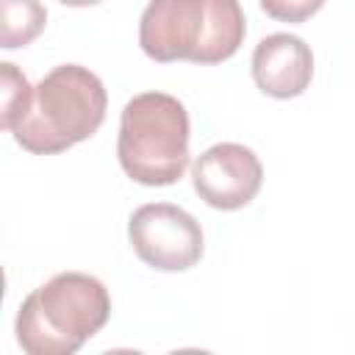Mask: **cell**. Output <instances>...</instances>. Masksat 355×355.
<instances>
[{
	"mask_svg": "<svg viewBox=\"0 0 355 355\" xmlns=\"http://www.w3.org/2000/svg\"><path fill=\"white\" fill-rule=\"evenodd\" d=\"M133 252L158 272H186L202 258L200 222L172 202H147L128 219Z\"/></svg>",
	"mask_w": 355,
	"mask_h": 355,
	"instance_id": "cell-5",
	"label": "cell"
},
{
	"mask_svg": "<svg viewBox=\"0 0 355 355\" xmlns=\"http://www.w3.org/2000/svg\"><path fill=\"white\" fill-rule=\"evenodd\" d=\"M239 0H150L139 19V44L158 64H222L244 42Z\"/></svg>",
	"mask_w": 355,
	"mask_h": 355,
	"instance_id": "cell-1",
	"label": "cell"
},
{
	"mask_svg": "<svg viewBox=\"0 0 355 355\" xmlns=\"http://www.w3.org/2000/svg\"><path fill=\"white\" fill-rule=\"evenodd\" d=\"M0 92H3V105H0V125L3 130H14V125L28 114L31 103H33V86L28 83V78L17 69V64L3 61L0 64Z\"/></svg>",
	"mask_w": 355,
	"mask_h": 355,
	"instance_id": "cell-9",
	"label": "cell"
},
{
	"mask_svg": "<svg viewBox=\"0 0 355 355\" xmlns=\"http://www.w3.org/2000/svg\"><path fill=\"white\" fill-rule=\"evenodd\" d=\"M191 183L200 200L219 211H239L255 200L263 183L258 155L239 141H219L197 155Z\"/></svg>",
	"mask_w": 355,
	"mask_h": 355,
	"instance_id": "cell-6",
	"label": "cell"
},
{
	"mask_svg": "<svg viewBox=\"0 0 355 355\" xmlns=\"http://www.w3.org/2000/svg\"><path fill=\"white\" fill-rule=\"evenodd\" d=\"M116 155L141 186H172L189 166V111L166 92L130 97L119 116Z\"/></svg>",
	"mask_w": 355,
	"mask_h": 355,
	"instance_id": "cell-4",
	"label": "cell"
},
{
	"mask_svg": "<svg viewBox=\"0 0 355 355\" xmlns=\"http://www.w3.org/2000/svg\"><path fill=\"white\" fill-rule=\"evenodd\" d=\"M313 78V53L294 33H269L252 50L255 86L277 100L300 97Z\"/></svg>",
	"mask_w": 355,
	"mask_h": 355,
	"instance_id": "cell-7",
	"label": "cell"
},
{
	"mask_svg": "<svg viewBox=\"0 0 355 355\" xmlns=\"http://www.w3.org/2000/svg\"><path fill=\"white\" fill-rule=\"evenodd\" d=\"M58 3L72 6V8H86V6H97V3H103V0H58Z\"/></svg>",
	"mask_w": 355,
	"mask_h": 355,
	"instance_id": "cell-11",
	"label": "cell"
},
{
	"mask_svg": "<svg viewBox=\"0 0 355 355\" xmlns=\"http://www.w3.org/2000/svg\"><path fill=\"white\" fill-rule=\"evenodd\" d=\"M108 316L111 294L97 277L58 272L22 300L14 333L28 355H72L105 327Z\"/></svg>",
	"mask_w": 355,
	"mask_h": 355,
	"instance_id": "cell-2",
	"label": "cell"
},
{
	"mask_svg": "<svg viewBox=\"0 0 355 355\" xmlns=\"http://www.w3.org/2000/svg\"><path fill=\"white\" fill-rule=\"evenodd\" d=\"M258 3L277 22H305L324 6V0H258Z\"/></svg>",
	"mask_w": 355,
	"mask_h": 355,
	"instance_id": "cell-10",
	"label": "cell"
},
{
	"mask_svg": "<svg viewBox=\"0 0 355 355\" xmlns=\"http://www.w3.org/2000/svg\"><path fill=\"white\" fill-rule=\"evenodd\" d=\"M105 108V86L92 69L80 64H58L33 86V103L14 125L11 136L33 155L64 153L97 133Z\"/></svg>",
	"mask_w": 355,
	"mask_h": 355,
	"instance_id": "cell-3",
	"label": "cell"
},
{
	"mask_svg": "<svg viewBox=\"0 0 355 355\" xmlns=\"http://www.w3.org/2000/svg\"><path fill=\"white\" fill-rule=\"evenodd\" d=\"M47 25V8L39 0H0V47L31 44Z\"/></svg>",
	"mask_w": 355,
	"mask_h": 355,
	"instance_id": "cell-8",
	"label": "cell"
}]
</instances>
